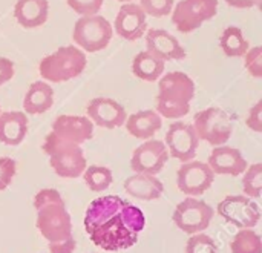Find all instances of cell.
<instances>
[{"label":"cell","instance_id":"6da1fadb","mask_svg":"<svg viewBox=\"0 0 262 253\" xmlns=\"http://www.w3.org/2000/svg\"><path fill=\"white\" fill-rule=\"evenodd\" d=\"M144 227L143 210L117 195L91 201L84 214L88 237L104 252H121L134 247Z\"/></svg>","mask_w":262,"mask_h":253},{"label":"cell","instance_id":"7a4b0ae2","mask_svg":"<svg viewBox=\"0 0 262 253\" xmlns=\"http://www.w3.org/2000/svg\"><path fill=\"white\" fill-rule=\"evenodd\" d=\"M34 209L37 212V229L48 243L72 235V220L57 189L38 191L34 197Z\"/></svg>","mask_w":262,"mask_h":253},{"label":"cell","instance_id":"3957f363","mask_svg":"<svg viewBox=\"0 0 262 253\" xmlns=\"http://www.w3.org/2000/svg\"><path fill=\"white\" fill-rule=\"evenodd\" d=\"M195 97V81L181 71L163 74L158 78L157 112L161 118L178 120L189 114Z\"/></svg>","mask_w":262,"mask_h":253},{"label":"cell","instance_id":"277c9868","mask_svg":"<svg viewBox=\"0 0 262 253\" xmlns=\"http://www.w3.org/2000/svg\"><path fill=\"white\" fill-rule=\"evenodd\" d=\"M88 58L84 51L75 45L60 46L52 54L41 58L38 63V72L45 81L63 83L77 78L86 69Z\"/></svg>","mask_w":262,"mask_h":253},{"label":"cell","instance_id":"5b68a950","mask_svg":"<svg viewBox=\"0 0 262 253\" xmlns=\"http://www.w3.org/2000/svg\"><path fill=\"white\" fill-rule=\"evenodd\" d=\"M43 152L48 155L52 171L61 178H78L88 167L81 146L64 141L52 132L43 141Z\"/></svg>","mask_w":262,"mask_h":253},{"label":"cell","instance_id":"8992f818","mask_svg":"<svg viewBox=\"0 0 262 253\" xmlns=\"http://www.w3.org/2000/svg\"><path fill=\"white\" fill-rule=\"evenodd\" d=\"M200 141H206L210 146L226 144L233 132V118L223 108H206L195 114L192 123Z\"/></svg>","mask_w":262,"mask_h":253},{"label":"cell","instance_id":"52a82bcc","mask_svg":"<svg viewBox=\"0 0 262 253\" xmlns=\"http://www.w3.org/2000/svg\"><path fill=\"white\" fill-rule=\"evenodd\" d=\"M114 35V28L107 18L100 14L80 17L72 31V38L77 48L86 52H98L107 48Z\"/></svg>","mask_w":262,"mask_h":253},{"label":"cell","instance_id":"ba28073f","mask_svg":"<svg viewBox=\"0 0 262 253\" xmlns=\"http://www.w3.org/2000/svg\"><path fill=\"white\" fill-rule=\"evenodd\" d=\"M218 12V0H180L172 9V23L183 32H192L212 20Z\"/></svg>","mask_w":262,"mask_h":253},{"label":"cell","instance_id":"9c48e42d","mask_svg":"<svg viewBox=\"0 0 262 253\" xmlns=\"http://www.w3.org/2000/svg\"><path fill=\"white\" fill-rule=\"evenodd\" d=\"M212 218L213 209L196 197L184 198L180 204H177L172 215L175 226L187 235L204 232L210 226Z\"/></svg>","mask_w":262,"mask_h":253},{"label":"cell","instance_id":"30bf717a","mask_svg":"<svg viewBox=\"0 0 262 253\" xmlns=\"http://www.w3.org/2000/svg\"><path fill=\"white\" fill-rule=\"evenodd\" d=\"M218 215L238 229H253L261 218V207L246 195H229L218 203Z\"/></svg>","mask_w":262,"mask_h":253},{"label":"cell","instance_id":"8fae6325","mask_svg":"<svg viewBox=\"0 0 262 253\" xmlns=\"http://www.w3.org/2000/svg\"><path fill=\"white\" fill-rule=\"evenodd\" d=\"M164 144L167 147L169 157L186 163L195 158L200 146V138L192 124L184 121H175L169 126L166 132Z\"/></svg>","mask_w":262,"mask_h":253},{"label":"cell","instance_id":"7c38bea8","mask_svg":"<svg viewBox=\"0 0 262 253\" xmlns=\"http://www.w3.org/2000/svg\"><path fill=\"white\" fill-rule=\"evenodd\" d=\"M215 181V174L207 163L203 161H186L181 164L177 174L178 189L186 197H200L207 192Z\"/></svg>","mask_w":262,"mask_h":253},{"label":"cell","instance_id":"4fadbf2b","mask_svg":"<svg viewBox=\"0 0 262 253\" xmlns=\"http://www.w3.org/2000/svg\"><path fill=\"white\" fill-rule=\"evenodd\" d=\"M169 160V152L161 140H146L141 143L132 154L130 158V169L135 174H147V175H158Z\"/></svg>","mask_w":262,"mask_h":253},{"label":"cell","instance_id":"5bb4252c","mask_svg":"<svg viewBox=\"0 0 262 253\" xmlns=\"http://www.w3.org/2000/svg\"><path fill=\"white\" fill-rule=\"evenodd\" d=\"M86 117L97 126L106 129H115L124 126L127 118L126 109L109 97H97L89 101L86 108Z\"/></svg>","mask_w":262,"mask_h":253},{"label":"cell","instance_id":"9a60e30c","mask_svg":"<svg viewBox=\"0 0 262 253\" xmlns=\"http://www.w3.org/2000/svg\"><path fill=\"white\" fill-rule=\"evenodd\" d=\"M147 31V15L138 3H123L115 17V32L129 41L141 38Z\"/></svg>","mask_w":262,"mask_h":253},{"label":"cell","instance_id":"2e32d148","mask_svg":"<svg viewBox=\"0 0 262 253\" xmlns=\"http://www.w3.org/2000/svg\"><path fill=\"white\" fill-rule=\"evenodd\" d=\"M51 132L64 141L81 146L94 137V123L84 115H58Z\"/></svg>","mask_w":262,"mask_h":253},{"label":"cell","instance_id":"e0dca14e","mask_svg":"<svg viewBox=\"0 0 262 253\" xmlns=\"http://www.w3.org/2000/svg\"><path fill=\"white\" fill-rule=\"evenodd\" d=\"M207 164L215 175H230V177L243 175V172L249 166L243 152L227 144L213 147V151L209 155Z\"/></svg>","mask_w":262,"mask_h":253},{"label":"cell","instance_id":"ac0fdd59","mask_svg":"<svg viewBox=\"0 0 262 253\" xmlns=\"http://www.w3.org/2000/svg\"><path fill=\"white\" fill-rule=\"evenodd\" d=\"M146 51L152 52L163 61L170 60H184L186 49L180 43V40L166 29H149L146 31Z\"/></svg>","mask_w":262,"mask_h":253},{"label":"cell","instance_id":"d6986e66","mask_svg":"<svg viewBox=\"0 0 262 253\" xmlns=\"http://www.w3.org/2000/svg\"><path fill=\"white\" fill-rule=\"evenodd\" d=\"M123 187L130 197L143 201L158 200L164 192V184L157 178V175L147 174H134L127 177Z\"/></svg>","mask_w":262,"mask_h":253},{"label":"cell","instance_id":"ffe728a7","mask_svg":"<svg viewBox=\"0 0 262 253\" xmlns=\"http://www.w3.org/2000/svg\"><path fill=\"white\" fill-rule=\"evenodd\" d=\"M28 134V115L20 111L0 112V143L18 146Z\"/></svg>","mask_w":262,"mask_h":253},{"label":"cell","instance_id":"44dd1931","mask_svg":"<svg viewBox=\"0 0 262 253\" xmlns=\"http://www.w3.org/2000/svg\"><path fill=\"white\" fill-rule=\"evenodd\" d=\"M127 132L138 140H150L161 129L163 118L157 111L144 109L129 115L124 121Z\"/></svg>","mask_w":262,"mask_h":253},{"label":"cell","instance_id":"7402d4cb","mask_svg":"<svg viewBox=\"0 0 262 253\" xmlns=\"http://www.w3.org/2000/svg\"><path fill=\"white\" fill-rule=\"evenodd\" d=\"M48 0H17L14 5V17L18 22V25L26 29L45 25L48 20Z\"/></svg>","mask_w":262,"mask_h":253},{"label":"cell","instance_id":"603a6c76","mask_svg":"<svg viewBox=\"0 0 262 253\" xmlns=\"http://www.w3.org/2000/svg\"><path fill=\"white\" fill-rule=\"evenodd\" d=\"M54 104V89L48 81H34L23 98V111L28 115H40L49 111Z\"/></svg>","mask_w":262,"mask_h":253},{"label":"cell","instance_id":"cb8c5ba5","mask_svg":"<svg viewBox=\"0 0 262 253\" xmlns=\"http://www.w3.org/2000/svg\"><path fill=\"white\" fill-rule=\"evenodd\" d=\"M166 69V61L158 58L149 51H141L134 57L132 72L135 77L144 81H157Z\"/></svg>","mask_w":262,"mask_h":253},{"label":"cell","instance_id":"d4e9b609","mask_svg":"<svg viewBox=\"0 0 262 253\" xmlns=\"http://www.w3.org/2000/svg\"><path fill=\"white\" fill-rule=\"evenodd\" d=\"M220 48L227 57L236 58V57H244V54L249 51L250 46L241 28L227 26L220 37Z\"/></svg>","mask_w":262,"mask_h":253},{"label":"cell","instance_id":"484cf974","mask_svg":"<svg viewBox=\"0 0 262 253\" xmlns=\"http://www.w3.org/2000/svg\"><path fill=\"white\" fill-rule=\"evenodd\" d=\"M83 178L86 186L92 191V192H104L111 187L114 177H112V171L106 166H100V164H92L88 166L83 172Z\"/></svg>","mask_w":262,"mask_h":253},{"label":"cell","instance_id":"4316f807","mask_svg":"<svg viewBox=\"0 0 262 253\" xmlns=\"http://www.w3.org/2000/svg\"><path fill=\"white\" fill-rule=\"evenodd\" d=\"M232 253H262L261 237L253 229H239L230 241Z\"/></svg>","mask_w":262,"mask_h":253},{"label":"cell","instance_id":"83f0119b","mask_svg":"<svg viewBox=\"0 0 262 253\" xmlns=\"http://www.w3.org/2000/svg\"><path fill=\"white\" fill-rule=\"evenodd\" d=\"M243 191L246 197L256 200L261 197L262 191V164L255 163L247 166L243 172Z\"/></svg>","mask_w":262,"mask_h":253},{"label":"cell","instance_id":"f1b7e54d","mask_svg":"<svg viewBox=\"0 0 262 253\" xmlns=\"http://www.w3.org/2000/svg\"><path fill=\"white\" fill-rule=\"evenodd\" d=\"M186 253H218V244L204 232L193 234L186 243Z\"/></svg>","mask_w":262,"mask_h":253},{"label":"cell","instance_id":"f546056e","mask_svg":"<svg viewBox=\"0 0 262 253\" xmlns=\"http://www.w3.org/2000/svg\"><path fill=\"white\" fill-rule=\"evenodd\" d=\"M140 8L146 15L150 17H166L172 12L175 2L173 0H140Z\"/></svg>","mask_w":262,"mask_h":253},{"label":"cell","instance_id":"4dcf8cb0","mask_svg":"<svg viewBox=\"0 0 262 253\" xmlns=\"http://www.w3.org/2000/svg\"><path fill=\"white\" fill-rule=\"evenodd\" d=\"M244 66L247 72L255 77L262 78V48L261 46H253L249 48V51L244 54Z\"/></svg>","mask_w":262,"mask_h":253},{"label":"cell","instance_id":"1f68e13d","mask_svg":"<svg viewBox=\"0 0 262 253\" xmlns=\"http://www.w3.org/2000/svg\"><path fill=\"white\" fill-rule=\"evenodd\" d=\"M68 6L78 15H95L103 8L104 0H66Z\"/></svg>","mask_w":262,"mask_h":253},{"label":"cell","instance_id":"d6a6232c","mask_svg":"<svg viewBox=\"0 0 262 253\" xmlns=\"http://www.w3.org/2000/svg\"><path fill=\"white\" fill-rule=\"evenodd\" d=\"M17 174V163L9 157H0V192L5 191Z\"/></svg>","mask_w":262,"mask_h":253},{"label":"cell","instance_id":"836d02e7","mask_svg":"<svg viewBox=\"0 0 262 253\" xmlns=\"http://www.w3.org/2000/svg\"><path fill=\"white\" fill-rule=\"evenodd\" d=\"M246 124L253 132H258V134L262 132V100L256 101L250 108V111L247 114V118H246Z\"/></svg>","mask_w":262,"mask_h":253},{"label":"cell","instance_id":"e575fe53","mask_svg":"<svg viewBox=\"0 0 262 253\" xmlns=\"http://www.w3.org/2000/svg\"><path fill=\"white\" fill-rule=\"evenodd\" d=\"M77 247V243L74 240V237H68L63 238L60 241H54V243H48V249L49 253H74Z\"/></svg>","mask_w":262,"mask_h":253},{"label":"cell","instance_id":"d590c367","mask_svg":"<svg viewBox=\"0 0 262 253\" xmlns=\"http://www.w3.org/2000/svg\"><path fill=\"white\" fill-rule=\"evenodd\" d=\"M14 74H15L14 61L6 57H0V86L8 83L14 77Z\"/></svg>","mask_w":262,"mask_h":253},{"label":"cell","instance_id":"8d00e7d4","mask_svg":"<svg viewBox=\"0 0 262 253\" xmlns=\"http://www.w3.org/2000/svg\"><path fill=\"white\" fill-rule=\"evenodd\" d=\"M229 6L238 9H249V8H259L262 0H224Z\"/></svg>","mask_w":262,"mask_h":253},{"label":"cell","instance_id":"74e56055","mask_svg":"<svg viewBox=\"0 0 262 253\" xmlns=\"http://www.w3.org/2000/svg\"><path fill=\"white\" fill-rule=\"evenodd\" d=\"M118 2H121V3H129V2H132V0H118Z\"/></svg>","mask_w":262,"mask_h":253}]
</instances>
